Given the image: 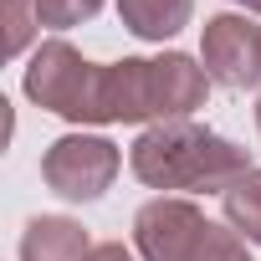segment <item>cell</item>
Returning a JSON list of instances; mask_svg holds the SVG:
<instances>
[{
	"label": "cell",
	"mask_w": 261,
	"mask_h": 261,
	"mask_svg": "<svg viewBox=\"0 0 261 261\" xmlns=\"http://www.w3.org/2000/svg\"><path fill=\"white\" fill-rule=\"evenodd\" d=\"M230 6H241V11H256V16H261V0H230Z\"/></svg>",
	"instance_id": "obj_14"
},
{
	"label": "cell",
	"mask_w": 261,
	"mask_h": 261,
	"mask_svg": "<svg viewBox=\"0 0 261 261\" xmlns=\"http://www.w3.org/2000/svg\"><path fill=\"white\" fill-rule=\"evenodd\" d=\"M87 77H92V62L72 46V41H41V51L31 57L26 67V97L67 123H77L82 113V92H87Z\"/></svg>",
	"instance_id": "obj_5"
},
{
	"label": "cell",
	"mask_w": 261,
	"mask_h": 261,
	"mask_svg": "<svg viewBox=\"0 0 261 261\" xmlns=\"http://www.w3.org/2000/svg\"><path fill=\"white\" fill-rule=\"evenodd\" d=\"M118 164H123V154H118L113 139H102V134H67V139H57L41 154V179H46L51 195L87 205V200H102L113 190Z\"/></svg>",
	"instance_id": "obj_2"
},
{
	"label": "cell",
	"mask_w": 261,
	"mask_h": 261,
	"mask_svg": "<svg viewBox=\"0 0 261 261\" xmlns=\"http://www.w3.org/2000/svg\"><path fill=\"white\" fill-rule=\"evenodd\" d=\"M195 261H251V241H241L230 225H210Z\"/></svg>",
	"instance_id": "obj_12"
},
{
	"label": "cell",
	"mask_w": 261,
	"mask_h": 261,
	"mask_svg": "<svg viewBox=\"0 0 261 261\" xmlns=\"http://www.w3.org/2000/svg\"><path fill=\"white\" fill-rule=\"evenodd\" d=\"M128 164L149 190H190V195H225L251 164V154L210 128L179 118V123H154L134 139Z\"/></svg>",
	"instance_id": "obj_1"
},
{
	"label": "cell",
	"mask_w": 261,
	"mask_h": 261,
	"mask_svg": "<svg viewBox=\"0 0 261 261\" xmlns=\"http://www.w3.org/2000/svg\"><path fill=\"white\" fill-rule=\"evenodd\" d=\"M220 205H225V225H230L241 241L261 246V169H246V174L220 195Z\"/></svg>",
	"instance_id": "obj_9"
},
{
	"label": "cell",
	"mask_w": 261,
	"mask_h": 261,
	"mask_svg": "<svg viewBox=\"0 0 261 261\" xmlns=\"http://www.w3.org/2000/svg\"><path fill=\"white\" fill-rule=\"evenodd\" d=\"M195 0H118V21L139 41H169L190 26Z\"/></svg>",
	"instance_id": "obj_8"
},
{
	"label": "cell",
	"mask_w": 261,
	"mask_h": 261,
	"mask_svg": "<svg viewBox=\"0 0 261 261\" xmlns=\"http://www.w3.org/2000/svg\"><path fill=\"white\" fill-rule=\"evenodd\" d=\"M200 67L230 92L261 87V26L246 16H210L200 36Z\"/></svg>",
	"instance_id": "obj_4"
},
{
	"label": "cell",
	"mask_w": 261,
	"mask_h": 261,
	"mask_svg": "<svg viewBox=\"0 0 261 261\" xmlns=\"http://www.w3.org/2000/svg\"><path fill=\"white\" fill-rule=\"evenodd\" d=\"M205 210L179 195H159L134 215V251L144 261H195L205 246Z\"/></svg>",
	"instance_id": "obj_3"
},
{
	"label": "cell",
	"mask_w": 261,
	"mask_h": 261,
	"mask_svg": "<svg viewBox=\"0 0 261 261\" xmlns=\"http://www.w3.org/2000/svg\"><path fill=\"white\" fill-rule=\"evenodd\" d=\"M97 11H102V0H36V16H41V26H51V31L82 26V21H92Z\"/></svg>",
	"instance_id": "obj_11"
},
{
	"label": "cell",
	"mask_w": 261,
	"mask_h": 261,
	"mask_svg": "<svg viewBox=\"0 0 261 261\" xmlns=\"http://www.w3.org/2000/svg\"><path fill=\"white\" fill-rule=\"evenodd\" d=\"M256 128H261V97H256Z\"/></svg>",
	"instance_id": "obj_15"
},
{
	"label": "cell",
	"mask_w": 261,
	"mask_h": 261,
	"mask_svg": "<svg viewBox=\"0 0 261 261\" xmlns=\"http://www.w3.org/2000/svg\"><path fill=\"white\" fill-rule=\"evenodd\" d=\"M87 261H139L134 251H128L123 241H102V246H92V256Z\"/></svg>",
	"instance_id": "obj_13"
},
{
	"label": "cell",
	"mask_w": 261,
	"mask_h": 261,
	"mask_svg": "<svg viewBox=\"0 0 261 261\" xmlns=\"http://www.w3.org/2000/svg\"><path fill=\"white\" fill-rule=\"evenodd\" d=\"M41 16H36V0H6V57H21L36 36Z\"/></svg>",
	"instance_id": "obj_10"
},
{
	"label": "cell",
	"mask_w": 261,
	"mask_h": 261,
	"mask_svg": "<svg viewBox=\"0 0 261 261\" xmlns=\"http://www.w3.org/2000/svg\"><path fill=\"white\" fill-rule=\"evenodd\" d=\"M205 92H210V72L195 57H185V51L149 57V118L154 123L190 118L195 108H205Z\"/></svg>",
	"instance_id": "obj_6"
},
{
	"label": "cell",
	"mask_w": 261,
	"mask_h": 261,
	"mask_svg": "<svg viewBox=\"0 0 261 261\" xmlns=\"http://www.w3.org/2000/svg\"><path fill=\"white\" fill-rule=\"evenodd\" d=\"M92 241L72 215H36L21 230V261H87Z\"/></svg>",
	"instance_id": "obj_7"
}]
</instances>
